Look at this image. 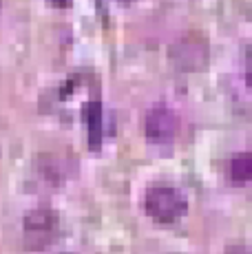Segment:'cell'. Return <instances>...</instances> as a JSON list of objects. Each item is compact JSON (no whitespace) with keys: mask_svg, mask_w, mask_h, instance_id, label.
<instances>
[{"mask_svg":"<svg viewBox=\"0 0 252 254\" xmlns=\"http://www.w3.org/2000/svg\"><path fill=\"white\" fill-rule=\"evenodd\" d=\"M208 58H210L208 40L195 31L182 36L168 49V60H171L173 69L182 71V73L203 71L208 66Z\"/></svg>","mask_w":252,"mask_h":254,"instance_id":"cell-1","label":"cell"},{"mask_svg":"<svg viewBox=\"0 0 252 254\" xmlns=\"http://www.w3.org/2000/svg\"><path fill=\"white\" fill-rule=\"evenodd\" d=\"M144 206L146 212L157 221H175L188 208V199L184 190L171 184H155L144 192Z\"/></svg>","mask_w":252,"mask_h":254,"instance_id":"cell-2","label":"cell"},{"mask_svg":"<svg viewBox=\"0 0 252 254\" xmlns=\"http://www.w3.org/2000/svg\"><path fill=\"white\" fill-rule=\"evenodd\" d=\"M60 223V214L58 210L49 206H38L25 212L22 217V228H25V239L31 246H45L47 241H51L53 234L58 230Z\"/></svg>","mask_w":252,"mask_h":254,"instance_id":"cell-3","label":"cell"},{"mask_svg":"<svg viewBox=\"0 0 252 254\" xmlns=\"http://www.w3.org/2000/svg\"><path fill=\"white\" fill-rule=\"evenodd\" d=\"M144 130L153 141H173L179 133V115L168 104H155L144 115Z\"/></svg>","mask_w":252,"mask_h":254,"instance_id":"cell-4","label":"cell"},{"mask_svg":"<svg viewBox=\"0 0 252 254\" xmlns=\"http://www.w3.org/2000/svg\"><path fill=\"white\" fill-rule=\"evenodd\" d=\"M36 170L49 186L60 184L66 175L64 162L58 155H40V157H36Z\"/></svg>","mask_w":252,"mask_h":254,"instance_id":"cell-5","label":"cell"},{"mask_svg":"<svg viewBox=\"0 0 252 254\" xmlns=\"http://www.w3.org/2000/svg\"><path fill=\"white\" fill-rule=\"evenodd\" d=\"M228 177L235 184H246L252 179V150L237 153L235 157L228 162Z\"/></svg>","mask_w":252,"mask_h":254,"instance_id":"cell-6","label":"cell"},{"mask_svg":"<svg viewBox=\"0 0 252 254\" xmlns=\"http://www.w3.org/2000/svg\"><path fill=\"white\" fill-rule=\"evenodd\" d=\"M86 122H89V139L93 141V146H98L102 135V111L98 102L86 104Z\"/></svg>","mask_w":252,"mask_h":254,"instance_id":"cell-7","label":"cell"},{"mask_svg":"<svg viewBox=\"0 0 252 254\" xmlns=\"http://www.w3.org/2000/svg\"><path fill=\"white\" fill-rule=\"evenodd\" d=\"M224 254H252V250L246 246V243H232V246L226 248Z\"/></svg>","mask_w":252,"mask_h":254,"instance_id":"cell-8","label":"cell"},{"mask_svg":"<svg viewBox=\"0 0 252 254\" xmlns=\"http://www.w3.org/2000/svg\"><path fill=\"white\" fill-rule=\"evenodd\" d=\"M53 4H58V7H66L69 4V0H51Z\"/></svg>","mask_w":252,"mask_h":254,"instance_id":"cell-9","label":"cell"},{"mask_svg":"<svg viewBox=\"0 0 252 254\" xmlns=\"http://www.w3.org/2000/svg\"><path fill=\"white\" fill-rule=\"evenodd\" d=\"M120 2H133V0H120Z\"/></svg>","mask_w":252,"mask_h":254,"instance_id":"cell-10","label":"cell"},{"mask_svg":"<svg viewBox=\"0 0 252 254\" xmlns=\"http://www.w3.org/2000/svg\"><path fill=\"white\" fill-rule=\"evenodd\" d=\"M60 254H75V252H60Z\"/></svg>","mask_w":252,"mask_h":254,"instance_id":"cell-11","label":"cell"}]
</instances>
